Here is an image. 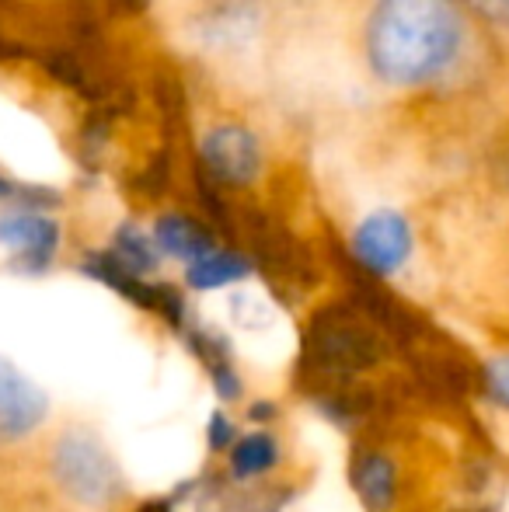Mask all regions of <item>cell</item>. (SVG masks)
<instances>
[{
	"instance_id": "1",
	"label": "cell",
	"mask_w": 509,
	"mask_h": 512,
	"mask_svg": "<svg viewBox=\"0 0 509 512\" xmlns=\"http://www.w3.org/2000/svg\"><path fill=\"white\" fill-rule=\"evenodd\" d=\"M464 49L457 0H377L367 21V60L394 88L443 77Z\"/></svg>"
},
{
	"instance_id": "2",
	"label": "cell",
	"mask_w": 509,
	"mask_h": 512,
	"mask_svg": "<svg viewBox=\"0 0 509 512\" xmlns=\"http://www.w3.org/2000/svg\"><path fill=\"white\" fill-rule=\"evenodd\" d=\"M49 471H53L56 488L84 509H109L123 495V474L109 446L81 425L67 429L53 443Z\"/></svg>"
},
{
	"instance_id": "3",
	"label": "cell",
	"mask_w": 509,
	"mask_h": 512,
	"mask_svg": "<svg viewBox=\"0 0 509 512\" xmlns=\"http://www.w3.org/2000/svg\"><path fill=\"white\" fill-rule=\"evenodd\" d=\"M415 248L412 223L394 209H377L356 227L353 234V255L363 269L374 276H394L408 265Z\"/></svg>"
},
{
	"instance_id": "4",
	"label": "cell",
	"mask_w": 509,
	"mask_h": 512,
	"mask_svg": "<svg viewBox=\"0 0 509 512\" xmlns=\"http://www.w3.org/2000/svg\"><path fill=\"white\" fill-rule=\"evenodd\" d=\"M0 248L25 272H42L60 251V223L42 209H7L0 213Z\"/></svg>"
},
{
	"instance_id": "5",
	"label": "cell",
	"mask_w": 509,
	"mask_h": 512,
	"mask_svg": "<svg viewBox=\"0 0 509 512\" xmlns=\"http://www.w3.org/2000/svg\"><path fill=\"white\" fill-rule=\"evenodd\" d=\"M49 415V398L21 366L0 356V443H21Z\"/></svg>"
},
{
	"instance_id": "6",
	"label": "cell",
	"mask_w": 509,
	"mask_h": 512,
	"mask_svg": "<svg viewBox=\"0 0 509 512\" xmlns=\"http://www.w3.org/2000/svg\"><path fill=\"white\" fill-rule=\"evenodd\" d=\"M199 157H203L206 171L224 185H248L255 182L258 164H262V150L252 129L245 126H217L203 136L199 143Z\"/></svg>"
},
{
	"instance_id": "7",
	"label": "cell",
	"mask_w": 509,
	"mask_h": 512,
	"mask_svg": "<svg viewBox=\"0 0 509 512\" xmlns=\"http://www.w3.org/2000/svg\"><path fill=\"white\" fill-rule=\"evenodd\" d=\"M154 244L161 255L168 258H178V262L192 265L199 262V258L206 255V251L217 248V241H213L210 234H206V227H199L192 216L185 213H168L161 216V220L154 223Z\"/></svg>"
},
{
	"instance_id": "8",
	"label": "cell",
	"mask_w": 509,
	"mask_h": 512,
	"mask_svg": "<svg viewBox=\"0 0 509 512\" xmlns=\"http://www.w3.org/2000/svg\"><path fill=\"white\" fill-rule=\"evenodd\" d=\"M105 255H109V262L116 265V269H123L126 276H133V279H147L150 272H157V265H161V251H157L154 237H147L140 227H133V223L116 230L112 248L105 251Z\"/></svg>"
},
{
	"instance_id": "9",
	"label": "cell",
	"mask_w": 509,
	"mask_h": 512,
	"mask_svg": "<svg viewBox=\"0 0 509 512\" xmlns=\"http://www.w3.org/2000/svg\"><path fill=\"white\" fill-rule=\"evenodd\" d=\"M248 272H252V265H248L238 251H224V248L206 251L199 262L185 265V279H189V286L199 293L220 290V286H234V283H241Z\"/></svg>"
},
{
	"instance_id": "10",
	"label": "cell",
	"mask_w": 509,
	"mask_h": 512,
	"mask_svg": "<svg viewBox=\"0 0 509 512\" xmlns=\"http://www.w3.org/2000/svg\"><path fill=\"white\" fill-rule=\"evenodd\" d=\"M227 453H231V474L241 481L262 478L279 460V446L269 432H248V436H241Z\"/></svg>"
},
{
	"instance_id": "11",
	"label": "cell",
	"mask_w": 509,
	"mask_h": 512,
	"mask_svg": "<svg viewBox=\"0 0 509 512\" xmlns=\"http://www.w3.org/2000/svg\"><path fill=\"white\" fill-rule=\"evenodd\" d=\"M356 488H360L363 502L370 509L384 512L391 506V495H394V471L384 457H363L360 467H356Z\"/></svg>"
},
{
	"instance_id": "12",
	"label": "cell",
	"mask_w": 509,
	"mask_h": 512,
	"mask_svg": "<svg viewBox=\"0 0 509 512\" xmlns=\"http://www.w3.org/2000/svg\"><path fill=\"white\" fill-rule=\"evenodd\" d=\"M234 443H238V439H234L231 418L213 415V418H210V446H213V450H231Z\"/></svg>"
},
{
	"instance_id": "13",
	"label": "cell",
	"mask_w": 509,
	"mask_h": 512,
	"mask_svg": "<svg viewBox=\"0 0 509 512\" xmlns=\"http://www.w3.org/2000/svg\"><path fill=\"white\" fill-rule=\"evenodd\" d=\"M489 387L499 401L509 405V356H499L496 363L489 366Z\"/></svg>"
},
{
	"instance_id": "14",
	"label": "cell",
	"mask_w": 509,
	"mask_h": 512,
	"mask_svg": "<svg viewBox=\"0 0 509 512\" xmlns=\"http://www.w3.org/2000/svg\"><path fill=\"white\" fill-rule=\"evenodd\" d=\"M468 4L492 25H509V0H468Z\"/></svg>"
},
{
	"instance_id": "15",
	"label": "cell",
	"mask_w": 509,
	"mask_h": 512,
	"mask_svg": "<svg viewBox=\"0 0 509 512\" xmlns=\"http://www.w3.org/2000/svg\"><path fill=\"white\" fill-rule=\"evenodd\" d=\"M0 196H4V199H14V196H21V199H28V203H32V199H35V196H28V192H21L18 185H14V182H11V178H7V175H0Z\"/></svg>"
}]
</instances>
